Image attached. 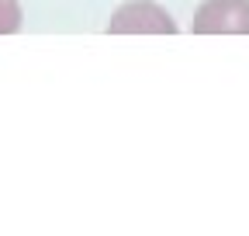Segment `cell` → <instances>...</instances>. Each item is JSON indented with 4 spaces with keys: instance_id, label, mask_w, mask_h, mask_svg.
Wrapping results in <instances>:
<instances>
[{
    "instance_id": "cell-1",
    "label": "cell",
    "mask_w": 249,
    "mask_h": 236,
    "mask_svg": "<svg viewBox=\"0 0 249 236\" xmlns=\"http://www.w3.org/2000/svg\"><path fill=\"white\" fill-rule=\"evenodd\" d=\"M194 35H249V0H204L191 21Z\"/></svg>"
},
{
    "instance_id": "cell-2",
    "label": "cell",
    "mask_w": 249,
    "mask_h": 236,
    "mask_svg": "<svg viewBox=\"0 0 249 236\" xmlns=\"http://www.w3.org/2000/svg\"><path fill=\"white\" fill-rule=\"evenodd\" d=\"M135 32H156V35H173L177 24L173 18L152 4V0H132V4H121L111 21H107V35H135Z\"/></svg>"
},
{
    "instance_id": "cell-3",
    "label": "cell",
    "mask_w": 249,
    "mask_h": 236,
    "mask_svg": "<svg viewBox=\"0 0 249 236\" xmlns=\"http://www.w3.org/2000/svg\"><path fill=\"white\" fill-rule=\"evenodd\" d=\"M21 28V4L18 0H0V35H14Z\"/></svg>"
}]
</instances>
